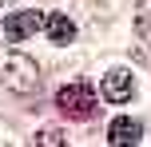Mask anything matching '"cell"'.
Returning a JSON list of instances; mask_svg holds the SVG:
<instances>
[{"label": "cell", "mask_w": 151, "mask_h": 147, "mask_svg": "<svg viewBox=\"0 0 151 147\" xmlns=\"http://www.w3.org/2000/svg\"><path fill=\"white\" fill-rule=\"evenodd\" d=\"M40 28H48V16H40V12H12L4 20V36L12 40V44H20V40H28V36H36Z\"/></svg>", "instance_id": "obj_3"}, {"label": "cell", "mask_w": 151, "mask_h": 147, "mask_svg": "<svg viewBox=\"0 0 151 147\" xmlns=\"http://www.w3.org/2000/svg\"><path fill=\"white\" fill-rule=\"evenodd\" d=\"M36 143H40V147H56V143H64V135H60V131H40Z\"/></svg>", "instance_id": "obj_8"}, {"label": "cell", "mask_w": 151, "mask_h": 147, "mask_svg": "<svg viewBox=\"0 0 151 147\" xmlns=\"http://www.w3.org/2000/svg\"><path fill=\"white\" fill-rule=\"evenodd\" d=\"M104 95H107V103H127L131 95H135V84H131V72H123V68L107 72V76H104Z\"/></svg>", "instance_id": "obj_4"}, {"label": "cell", "mask_w": 151, "mask_h": 147, "mask_svg": "<svg viewBox=\"0 0 151 147\" xmlns=\"http://www.w3.org/2000/svg\"><path fill=\"white\" fill-rule=\"evenodd\" d=\"M56 108H60L64 115H72V119H91V115L99 111V103H96V92H91V84L76 80V84L60 87V95H56Z\"/></svg>", "instance_id": "obj_1"}, {"label": "cell", "mask_w": 151, "mask_h": 147, "mask_svg": "<svg viewBox=\"0 0 151 147\" xmlns=\"http://www.w3.org/2000/svg\"><path fill=\"white\" fill-rule=\"evenodd\" d=\"M107 143H115V147H119V143H139V123H135V119H111V127H107Z\"/></svg>", "instance_id": "obj_5"}, {"label": "cell", "mask_w": 151, "mask_h": 147, "mask_svg": "<svg viewBox=\"0 0 151 147\" xmlns=\"http://www.w3.org/2000/svg\"><path fill=\"white\" fill-rule=\"evenodd\" d=\"M48 40H52V44H72V40H76V24L68 20V16L52 12V16H48Z\"/></svg>", "instance_id": "obj_6"}, {"label": "cell", "mask_w": 151, "mask_h": 147, "mask_svg": "<svg viewBox=\"0 0 151 147\" xmlns=\"http://www.w3.org/2000/svg\"><path fill=\"white\" fill-rule=\"evenodd\" d=\"M0 4H8V0H0Z\"/></svg>", "instance_id": "obj_9"}, {"label": "cell", "mask_w": 151, "mask_h": 147, "mask_svg": "<svg viewBox=\"0 0 151 147\" xmlns=\"http://www.w3.org/2000/svg\"><path fill=\"white\" fill-rule=\"evenodd\" d=\"M0 84L12 87L16 95H28V92L40 87V72H36V64H32L28 56H8V60L0 64Z\"/></svg>", "instance_id": "obj_2"}, {"label": "cell", "mask_w": 151, "mask_h": 147, "mask_svg": "<svg viewBox=\"0 0 151 147\" xmlns=\"http://www.w3.org/2000/svg\"><path fill=\"white\" fill-rule=\"evenodd\" d=\"M139 36H143L147 44H151V0H147L143 8H139Z\"/></svg>", "instance_id": "obj_7"}]
</instances>
